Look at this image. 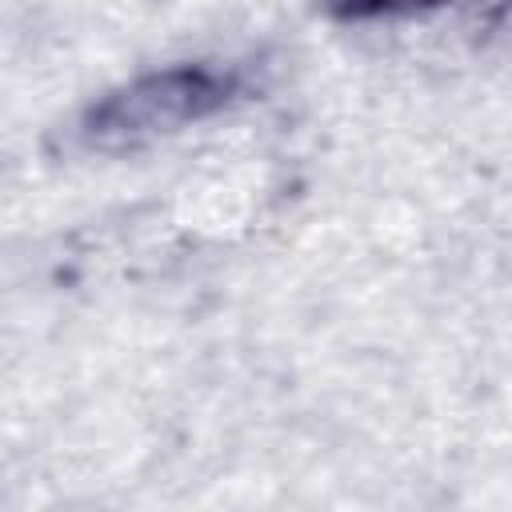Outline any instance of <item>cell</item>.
Wrapping results in <instances>:
<instances>
[{
    "instance_id": "6da1fadb",
    "label": "cell",
    "mask_w": 512,
    "mask_h": 512,
    "mask_svg": "<svg viewBox=\"0 0 512 512\" xmlns=\"http://www.w3.org/2000/svg\"><path fill=\"white\" fill-rule=\"evenodd\" d=\"M236 96V76L208 64H172L144 72L112 92H104L80 116V140L92 152L120 156L168 140Z\"/></svg>"
},
{
    "instance_id": "7a4b0ae2",
    "label": "cell",
    "mask_w": 512,
    "mask_h": 512,
    "mask_svg": "<svg viewBox=\"0 0 512 512\" xmlns=\"http://www.w3.org/2000/svg\"><path fill=\"white\" fill-rule=\"evenodd\" d=\"M448 0H324V8L336 20H376V16H408V12H428Z\"/></svg>"
}]
</instances>
